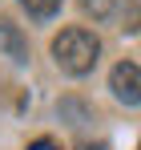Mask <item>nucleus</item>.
I'll use <instances>...</instances> for the list:
<instances>
[{
	"instance_id": "nucleus-9",
	"label": "nucleus",
	"mask_w": 141,
	"mask_h": 150,
	"mask_svg": "<svg viewBox=\"0 0 141 150\" xmlns=\"http://www.w3.org/2000/svg\"><path fill=\"white\" fill-rule=\"evenodd\" d=\"M137 150H141V146H137Z\"/></svg>"
},
{
	"instance_id": "nucleus-2",
	"label": "nucleus",
	"mask_w": 141,
	"mask_h": 150,
	"mask_svg": "<svg viewBox=\"0 0 141 150\" xmlns=\"http://www.w3.org/2000/svg\"><path fill=\"white\" fill-rule=\"evenodd\" d=\"M109 89H113V98L125 101V105H141V69L133 65V61L113 65V73H109Z\"/></svg>"
},
{
	"instance_id": "nucleus-5",
	"label": "nucleus",
	"mask_w": 141,
	"mask_h": 150,
	"mask_svg": "<svg viewBox=\"0 0 141 150\" xmlns=\"http://www.w3.org/2000/svg\"><path fill=\"white\" fill-rule=\"evenodd\" d=\"M61 4H65V0H20V8L32 16V21H48V16H57Z\"/></svg>"
},
{
	"instance_id": "nucleus-3",
	"label": "nucleus",
	"mask_w": 141,
	"mask_h": 150,
	"mask_svg": "<svg viewBox=\"0 0 141 150\" xmlns=\"http://www.w3.org/2000/svg\"><path fill=\"white\" fill-rule=\"evenodd\" d=\"M109 21H117V28H125V33H137L141 28V0H113Z\"/></svg>"
},
{
	"instance_id": "nucleus-6",
	"label": "nucleus",
	"mask_w": 141,
	"mask_h": 150,
	"mask_svg": "<svg viewBox=\"0 0 141 150\" xmlns=\"http://www.w3.org/2000/svg\"><path fill=\"white\" fill-rule=\"evenodd\" d=\"M85 12H93V16H101V21H109L113 0H85Z\"/></svg>"
},
{
	"instance_id": "nucleus-7",
	"label": "nucleus",
	"mask_w": 141,
	"mask_h": 150,
	"mask_svg": "<svg viewBox=\"0 0 141 150\" xmlns=\"http://www.w3.org/2000/svg\"><path fill=\"white\" fill-rule=\"evenodd\" d=\"M28 150H61V146H57L52 138H36V142H32V146H28Z\"/></svg>"
},
{
	"instance_id": "nucleus-1",
	"label": "nucleus",
	"mask_w": 141,
	"mask_h": 150,
	"mask_svg": "<svg viewBox=\"0 0 141 150\" xmlns=\"http://www.w3.org/2000/svg\"><path fill=\"white\" fill-rule=\"evenodd\" d=\"M97 53H101L97 33H89V28H81V25L65 28V33L52 41V61H57L69 77H85L97 65Z\"/></svg>"
},
{
	"instance_id": "nucleus-8",
	"label": "nucleus",
	"mask_w": 141,
	"mask_h": 150,
	"mask_svg": "<svg viewBox=\"0 0 141 150\" xmlns=\"http://www.w3.org/2000/svg\"><path fill=\"white\" fill-rule=\"evenodd\" d=\"M81 150H109V142H85Z\"/></svg>"
},
{
	"instance_id": "nucleus-4",
	"label": "nucleus",
	"mask_w": 141,
	"mask_h": 150,
	"mask_svg": "<svg viewBox=\"0 0 141 150\" xmlns=\"http://www.w3.org/2000/svg\"><path fill=\"white\" fill-rule=\"evenodd\" d=\"M0 45L8 49V57H12L16 65H24V61H28V45L20 41V33H16V25H12V21H0Z\"/></svg>"
}]
</instances>
